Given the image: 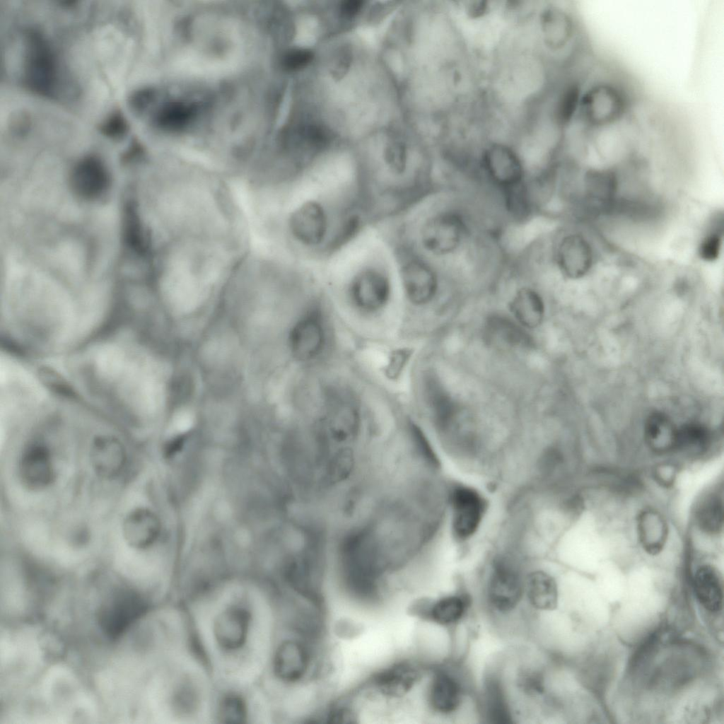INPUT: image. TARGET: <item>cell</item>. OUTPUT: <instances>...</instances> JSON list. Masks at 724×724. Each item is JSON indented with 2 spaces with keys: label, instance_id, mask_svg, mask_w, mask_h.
<instances>
[{
  "label": "cell",
  "instance_id": "cell-1",
  "mask_svg": "<svg viewBox=\"0 0 724 724\" xmlns=\"http://www.w3.org/2000/svg\"><path fill=\"white\" fill-rule=\"evenodd\" d=\"M322 413L316 427L317 445L329 452L350 451L348 445L357 438L361 425L354 396L342 388L328 390Z\"/></svg>",
  "mask_w": 724,
  "mask_h": 724
},
{
  "label": "cell",
  "instance_id": "cell-2",
  "mask_svg": "<svg viewBox=\"0 0 724 724\" xmlns=\"http://www.w3.org/2000/svg\"><path fill=\"white\" fill-rule=\"evenodd\" d=\"M370 527L352 531L342 542L340 554L346 583L361 597L376 590L380 566V550Z\"/></svg>",
  "mask_w": 724,
  "mask_h": 724
},
{
  "label": "cell",
  "instance_id": "cell-3",
  "mask_svg": "<svg viewBox=\"0 0 724 724\" xmlns=\"http://www.w3.org/2000/svg\"><path fill=\"white\" fill-rule=\"evenodd\" d=\"M477 170L501 197L522 187L530 175L518 148L500 140L489 141L478 151Z\"/></svg>",
  "mask_w": 724,
  "mask_h": 724
},
{
  "label": "cell",
  "instance_id": "cell-4",
  "mask_svg": "<svg viewBox=\"0 0 724 724\" xmlns=\"http://www.w3.org/2000/svg\"><path fill=\"white\" fill-rule=\"evenodd\" d=\"M448 515L450 534L459 544L470 542L481 529L489 510L483 492L465 483L448 484Z\"/></svg>",
  "mask_w": 724,
  "mask_h": 724
},
{
  "label": "cell",
  "instance_id": "cell-5",
  "mask_svg": "<svg viewBox=\"0 0 724 724\" xmlns=\"http://www.w3.org/2000/svg\"><path fill=\"white\" fill-rule=\"evenodd\" d=\"M522 556L515 548L506 544L492 558L486 595L491 606L498 612L512 611L522 598L524 578L520 561Z\"/></svg>",
  "mask_w": 724,
  "mask_h": 724
},
{
  "label": "cell",
  "instance_id": "cell-6",
  "mask_svg": "<svg viewBox=\"0 0 724 724\" xmlns=\"http://www.w3.org/2000/svg\"><path fill=\"white\" fill-rule=\"evenodd\" d=\"M472 235L470 221L457 208H445L431 215L424 223L421 241L430 254L440 257L454 256Z\"/></svg>",
  "mask_w": 724,
  "mask_h": 724
},
{
  "label": "cell",
  "instance_id": "cell-7",
  "mask_svg": "<svg viewBox=\"0 0 724 724\" xmlns=\"http://www.w3.org/2000/svg\"><path fill=\"white\" fill-rule=\"evenodd\" d=\"M23 79L26 86L42 95H49L55 86L57 66L52 50L42 35H27Z\"/></svg>",
  "mask_w": 724,
  "mask_h": 724
},
{
  "label": "cell",
  "instance_id": "cell-8",
  "mask_svg": "<svg viewBox=\"0 0 724 724\" xmlns=\"http://www.w3.org/2000/svg\"><path fill=\"white\" fill-rule=\"evenodd\" d=\"M148 605L138 592L129 589L116 591L99 612L98 621L103 631L116 639L146 612Z\"/></svg>",
  "mask_w": 724,
  "mask_h": 724
},
{
  "label": "cell",
  "instance_id": "cell-9",
  "mask_svg": "<svg viewBox=\"0 0 724 724\" xmlns=\"http://www.w3.org/2000/svg\"><path fill=\"white\" fill-rule=\"evenodd\" d=\"M327 344V329L321 309L314 306L295 324L289 336V344L293 356L302 361L319 358Z\"/></svg>",
  "mask_w": 724,
  "mask_h": 724
},
{
  "label": "cell",
  "instance_id": "cell-10",
  "mask_svg": "<svg viewBox=\"0 0 724 724\" xmlns=\"http://www.w3.org/2000/svg\"><path fill=\"white\" fill-rule=\"evenodd\" d=\"M551 259L557 272L564 277L578 279L590 269L592 253L589 243L581 234L570 232L555 241Z\"/></svg>",
  "mask_w": 724,
  "mask_h": 724
},
{
  "label": "cell",
  "instance_id": "cell-11",
  "mask_svg": "<svg viewBox=\"0 0 724 724\" xmlns=\"http://www.w3.org/2000/svg\"><path fill=\"white\" fill-rule=\"evenodd\" d=\"M349 294L354 305L360 310L366 313L376 312L389 300V279L377 270H365L357 274L351 281Z\"/></svg>",
  "mask_w": 724,
  "mask_h": 724
},
{
  "label": "cell",
  "instance_id": "cell-12",
  "mask_svg": "<svg viewBox=\"0 0 724 724\" xmlns=\"http://www.w3.org/2000/svg\"><path fill=\"white\" fill-rule=\"evenodd\" d=\"M401 274L405 293L411 303L423 305L435 298L439 279L429 264L419 259H411L402 267Z\"/></svg>",
  "mask_w": 724,
  "mask_h": 724
},
{
  "label": "cell",
  "instance_id": "cell-13",
  "mask_svg": "<svg viewBox=\"0 0 724 724\" xmlns=\"http://www.w3.org/2000/svg\"><path fill=\"white\" fill-rule=\"evenodd\" d=\"M19 474L28 489L39 490L49 486L54 479L49 450L40 443L30 445L21 455Z\"/></svg>",
  "mask_w": 724,
  "mask_h": 724
},
{
  "label": "cell",
  "instance_id": "cell-14",
  "mask_svg": "<svg viewBox=\"0 0 724 724\" xmlns=\"http://www.w3.org/2000/svg\"><path fill=\"white\" fill-rule=\"evenodd\" d=\"M290 228L301 243L309 246L318 245L324 239L327 228L323 208L315 201L304 203L292 214Z\"/></svg>",
  "mask_w": 724,
  "mask_h": 724
},
{
  "label": "cell",
  "instance_id": "cell-15",
  "mask_svg": "<svg viewBox=\"0 0 724 724\" xmlns=\"http://www.w3.org/2000/svg\"><path fill=\"white\" fill-rule=\"evenodd\" d=\"M250 619L249 612L240 607H230L220 613L214 624L218 644L226 650L242 647L247 638Z\"/></svg>",
  "mask_w": 724,
  "mask_h": 724
},
{
  "label": "cell",
  "instance_id": "cell-16",
  "mask_svg": "<svg viewBox=\"0 0 724 724\" xmlns=\"http://www.w3.org/2000/svg\"><path fill=\"white\" fill-rule=\"evenodd\" d=\"M90 460L95 472L100 477H117L126 462V453L120 442L110 436H100L90 447Z\"/></svg>",
  "mask_w": 724,
  "mask_h": 724
},
{
  "label": "cell",
  "instance_id": "cell-17",
  "mask_svg": "<svg viewBox=\"0 0 724 724\" xmlns=\"http://www.w3.org/2000/svg\"><path fill=\"white\" fill-rule=\"evenodd\" d=\"M110 178L107 170L98 158L89 156L75 166L71 184L75 192L86 199L101 195L108 187Z\"/></svg>",
  "mask_w": 724,
  "mask_h": 724
},
{
  "label": "cell",
  "instance_id": "cell-18",
  "mask_svg": "<svg viewBox=\"0 0 724 724\" xmlns=\"http://www.w3.org/2000/svg\"><path fill=\"white\" fill-rule=\"evenodd\" d=\"M537 23L540 43L547 49H559L570 38L571 21L567 15L556 6H544L539 13Z\"/></svg>",
  "mask_w": 724,
  "mask_h": 724
},
{
  "label": "cell",
  "instance_id": "cell-19",
  "mask_svg": "<svg viewBox=\"0 0 724 724\" xmlns=\"http://www.w3.org/2000/svg\"><path fill=\"white\" fill-rule=\"evenodd\" d=\"M309 665L308 650L294 641L282 643L276 651L274 672L281 680L292 682L303 677Z\"/></svg>",
  "mask_w": 724,
  "mask_h": 724
},
{
  "label": "cell",
  "instance_id": "cell-20",
  "mask_svg": "<svg viewBox=\"0 0 724 724\" xmlns=\"http://www.w3.org/2000/svg\"><path fill=\"white\" fill-rule=\"evenodd\" d=\"M424 394L436 427L442 436L457 419L458 409L434 377L425 380Z\"/></svg>",
  "mask_w": 724,
  "mask_h": 724
},
{
  "label": "cell",
  "instance_id": "cell-21",
  "mask_svg": "<svg viewBox=\"0 0 724 724\" xmlns=\"http://www.w3.org/2000/svg\"><path fill=\"white\" fill-rule=\"evenodd\" d=\"M524 591L530 605L539 610L554 609L558 603V587L547 571L535 569L524 578Z\"/></svg>",
  "mask_w": 724,
  "mask_h": 724
},
{
  "label": "cell",
  "instance_id": "cell-22",
  "mask_svg": "<svg viewBox=\"0 0 724 724\" xmlns=\"http://www.w3.org/2000/svg\"><path fill=\"white\" fill-rule=\"evenodd\" d=\"M485 337L491 343L512 348H530L533 340L520 326L508 317L494 315L486 322Z\"/></svg>",
  "mask_w": 724,
  "mask_h": 724
},
{
  "label": "cell",
  "instance_id": "cell-23",
  "mask_svg": "<svg viewBox=\"0 0 724 724\" xmlns=\"http://www.w3.org/2000/svg\"><path fill=\"white\" fill-rule=\"evenodd\" d=\"M158 530L156 517L148 510L137 508L130 512L122 524V533L127 543L141 549L149 545Z\"/></svg>",
  "mask_w": 724,
  "mask_h": 724
},
{
  "label": "cell",
  "instance_id": "cell-24",
  "mask_svg": "<svg viewBox=\"0 0 724 724\" xmlns=\"http://www.w3.org/2000/svg\"><path fill=\"white\" fill-rule=\"evenodd\" d=\"M429 702L436 711L448 714L454 712L462 699V689L457 679L448 672H437L431 682Z\"/></svg>",
  "mask_w": 724,
  "mask_h": 724
},
{
  "label": "cell",
  "instance_id": "cell-25",
  "mask_svg": "<svg viewBox=\"0 0 724 724\" xmlns=\"http://www.w3.org/2000/svg\"><path fill=\"white\" fill-rule=\"evenodd\" d=\"M510 309L521 325L534 328L542 322L544 303L536 289L524 286L516 291L510 302Z\"/></svg>",
  "mask_w": 724,
  "mask_h": 724
},
{
  "label": "cell",
  "instance_id": "cell-26",
  "mask_svg": "<svg viewBox=\"0 0 724 724\" xmlns=\"http://www.w3.org/2000/svg\"><path fill=\"white\" fill-rule=\"evenodd\" d=\"M694 589L701 605L711 612L722 609L723 592L718 572L711 566L699 567L694 575Z\"/></svg>",
  "mask_w": 724,
  "mask_h": 724
},
{
  "label": "cell",
  "instance_id": "cell-27",
  "mask_svg": "<svg viewBox=\"0 0 724 724\" xmlns=\"http://www.w3.org/2000/svg\"><path fill=\"white\" fill-rule=\"evenodd\" d=\"M419 677L417 669L407 662L397 664L378 674L374 684L378 691L387 696H401L407 693Z\"/></svg>",
  "mask_w": 724,
  "mask_h": 724
},
{
  "label": "cell",
  "instance_id": "cell-28",
  "mask_svg": "<svg viewBox=\"0 0 724 724\" xmlns=\"http://www.w3.org/2000/svg\"><path fill=\"white\" fill-rule=\"evenodd\" d=\"M677 427L667 414L652 412L646 419L644 435L650 448L663 452L675 448Z\"/></svg>",
  "mask_w": 724,
  "mask_h": 724
},
{
  "label": "cell",
  "instance_id": "cell-29",
  "mask_svg": "<svg viewBox=\"0 0 724 724\" xmlns=\"http://www.w3.org/2000/svg\"><path fill=\"white\" fill-rule=\"evenodd\" d=\"M467 601L460 595L443 597L437 600L429 609V616L436 623L448 626L459 621L465 614Z\"/></svg>",
  "mask_w": 724,
  "mask_h": 724
},
{
  "label": "cell",
  "instance_id": "cell-30",
  "mask_svg": "<svg viewBox=\"0 0 724 724\" xmlns=\"http://www.w3.org/2000/svg\"><path fill=\"white\" fill-rule=\"evenodd\" d=\"M485 703L487 718L494 723H508L510 714L502 687L496 678H489L486 685Z\"/></svg>",
  "mask_w": 724,
  "mask_h": 724
},
{
  "label": "cell",
  "instance_id": "cell-31",
  "mask_svg": "<svg viewBox=\"0 0 724 724\" xmlns=\"http://www.w3.org/2000/svg\"><path fill=\"white\" fill-rule=\"evenodd\" d=\"M711 441L709 430L699 423H689L677 428L675 448L698 451L707 448Z\"/></svg>",
  "mask_w": 724,
  "mask_h": 724
},
{
  "label": "cell",
  "instance_id": "cell-32",
  "mask_svg": "<svg viewBox=\"0 0 724 724\" xmlns=\"http://www.w3.org/2000/svg\"><path fill=\"white\" fill-rule=\"evenodd\" d=\"M696 521L703 532L708 534L719 532L723 522L722 500L715 495L707 497L699 507Z\"/></svg>",
  "mask_w": 724,
  "mask_h": 724
},
{
  "label": "cell",
  "instance_id": "cell-33",
  "mask_svg": "<svg viewBox=\"0 0 724 724\" xmlns=\"http://www.w3.org/2000/svg\"><path fill=\"white\" fill-rule=\"evenodd\" d=\"M246 716V706L241 697L233 694L224 697L221 701L218 709V718L222 723H244Z\"/></svg>",
  "mask_w": 724,
  "mask_h": 724
},
{
  "label": "cell",
  "instance_id": "cell-34",
  "mask_svg": "<svg viewBox=\"0 0 724 724\" xmlns=\"http://www.w3.org/2000/svg\"><path fill=\"white\" fill-rule=\"evenodd\" d=\"M189 107L182 104H171L164 107L157 117L158 124L163 128L175 129L182 127L190 118Z\"/></svg>",
  "mask_w": 724,
  "mask_h": 724
},
{
  "label": "cell",
  "instance_id": "cell-35",
  "mask_svg": "<svg viewBox=\"0 0 724 724\" xmlns=\"http://www.w3.org/2000/svg\"><path fill=\"white\" fill-rule=\"evenodd\" d=\"M124 230L126 240L129 245L135 250L143 252L145 250V239L141 226L140 220L132 206L126 209L124 216Z\"/></svg>",
  "mask_w": 724,
  "mask_h": 724
},
{
  "label": "cell",
  "instance_id": "cell-36",
  "mask_svg": "<svg viewBox=\"0 0 724 724\" xmlns=\"http://www.w3.org/2000/svg\"><path fill=\"white\" fill-rule=\"evenodd\" d=\"M384 160L386 165L393 173L402 174L407 168V153L402 142L392 141L389 142L384 151Z\"/></svg>",
  "mask_w": 724,
  "mask_h": 724
},
{
  "label": "cell",
  "instance_id": "cell-37",
  "mask_svg": "<svg viewBox=\"0 0 724 724\" xmlns=\"http://www.w3.org/2000/svg\"><path fill=\"white\" fill-rule=\"evenodd\" d=\"M719 222L718 219L715 221L711 231L707 234L700 245L699 255L705 260L713 261L718 257L722 235V223H718Z\"/></svg>",
  "mask_w": 724,
  "mask_h": 724
},
{
  "label": "cell",
  "instance_id": "cell-38",
  "mask_svg": "<svg viewBox=\"0 0 724 724\" xmlns=\"http://www.w3.org/2000/svg\"><path fill=\"white\" fill-rule=\"evenodd\" d=\"M128 123L123 115L116 111L107 117L100 124L101 134L112 139L122 138L128 132Z\"/></svg>",
  "mask_w": 724,
  "mask_h": 724
},
{
  "label": "cell",
  "instance_id": "cell-39",
  "mask_svg": "<svg viewBox=\"0 0 724 724\" xmlns=\"http://www.w3.org/2000/svg\"><path fill=\"white\" fill-rule=\"evenodd\" d=\"M313 58V54L309 49H293L285 55L283 65L288 71H296L306 66Z\"/></svg>",
  "mask_w": 724,
  "mask_h": 724
},
{
  "label": "cell",
  "instance_id": "cell-40",
  "mask_svg": "<svg viewBox=\"0 0 724 724\" xmlns=\"http://www.w3.org/2000/svg\"><path fill=\"white\" fill-rule=\"evenodd\" d=\"M519 684L529 694H540L544 691L543 677L537 670L523 671L519 677Z\"/></svg>",
  "mask_w": 724,
  "mask_h": 724
},
{
  "label": "cell",
  "instance_id": "cell-41",
  "mask_svg": "<svg viewBox=\"0 0 724 724\" xmlns=\"http://www.w3.org/2000/svg\"><path fill=\"white\" fill-rule=\"evenodd\" d=\"M466 15L472 20L479 19L487 16L491 10L489 1H472L465 6Z\"/></svg>",
  "mask_w": 724,
  "mask_h": 724
},
{
  "label": "cell",
  "instance_id": "cell-42",
  "mask_svg": "<svg viewBox=\"0 0 724 724\" xmlns=\"http://www.w3.org/2000/svg\"><path fill=\"white\" fill-rule=\"evenodd\" d=\"M152 93L148 89L139 90L129 98V105L136 112L142 111L150 103Z\"/></svg>",
  "mask_w": 724,
  "mask_h": 724
},
{
  "label": "cell",
  "instance_id": "cell-43",
  "mask_svg": "<svg viewBox=\"0 0 724 724\" xmlns=\"http://www.w3.org/2000/svg\"><path fill=\"white\" fill-rule=\"evenodd\" d=\"M363 2L359 0H349L344 1L341 5L340 10L344 16L352 17L356 15L362 8Z\"/></svg>",
  "mask_w": 724,
  "mask_h": 724
},
{
  "label": "cell",
  "instance_id": "cell-44",
  "mask_svg": "<svg viewBox=\"0 0 724 724\" xmlns=\"http://www.w3.org/2000/svg\"><path fill=\"white\" fill-rule=\"evenodd\" d=\"M338 57H339L334 66L332 73L336 75L335 76L340 77L341 74H345L346 69L349 66L350 54L348 52L344 50Z\"/></svg>",
  "mask_w": 724,
  "mask_h": 724
}]
</instances>
